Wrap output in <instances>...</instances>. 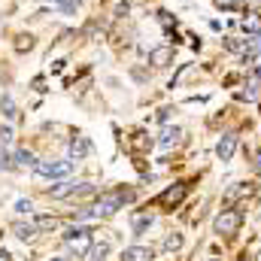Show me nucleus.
I'll list each match as a JSON object with an SVG mask.
<instances>
[{
	"label": "nucleus",
	"instance_id": "nucleus-30",
	"mask_svg": "<svg viewBox=\"0 0 261 261\" xmlns=\"http://www.w3.org/2000/svg\"><path fill=\"white\" fill-rule=\"evenodd\" d=\"M255 170H258V173H261V152H258V155H255Z\"/></svg>",
	"mask_w": 261,
	"mask_h": 261
},
{
	"label": "nucleus",
	"instance_id": "nucleus-5",
	"mask_svg": "<svg viewBox=\"0 0 261 261\" xmlns=\"http://www.w3.org/2000/svg\"><path fill=\"white\" fill-rule=\"evenodd\" d=\"M64 246L70 249V255H73V258H82V255H88V252H91V231H85V234H76V237H67Z\"/></svg>",
	"mask_w": 261,
	"mask_h": 261
},
{
	"label": "nucleus",
	"instance_id": "nucleus-8",
	"mask_svg": "<svg viewBox=\"0 0 261 261\" xmlns=\"http://www.w3.org/2000/svg\"><path fill=\"white\" fill-rule=\"evenodd\" d=\"M76 189H79V182H73V179H55V186L46 195L52 200H64V197H76Z\"/></svg>",
	"mask_w": 261,
	"mask_h": 261
},
{
	"label": "nucleus",
	"instance_id": "nucleus-25",
	"mask_svg": "<svg viewBox=\"0 0 261 261\" xmlns=\"http://www.w3.org/2000/svg\"><path fill=\"white\" fill-rule=\"evenodd\" d=\"M12 140H15V130H12V125H9V122H6V125H0V143H3V146H9Z\"/></svg>",
	"mask_w": 261,
	"mask_h": 261
},
{
	"label": "nucleus",
	"instance_id": "nucleus-3",
	"mask_svg": "<svg viewBox=\"0 0 261 261\" xmlns=\"http://www.w3.org/2000/svg\"><path fill=\"white\" fill-rule=\"evenodd\" d=\"M34 173H37L40 179H70V173H73V161H70V158H67V161L43 158V161L34 164Z\"/></svg>",
	"mask_w": 261,
	"mask_h": 261
},
{
	"label": "nucleus",
	"instance_id": "nucleus-21",
	"mask_svg": "<svg viewBox=\"0 0 261 261\" xmlns=\"http://www.w3.org/2000/svg\"><path fill=\"white\" fill-rule=\"evenodd\" d=\"M12 210H15L18 216H28V213H34V200H31V197H15Z\"/></svg>",
	"mask_w": 261,
	"mask_h": 261
},
{
	"label": "nucleus",
	"instance_id": "nucleus-32",
	"mask_svg": "<svg viewBox=\"0 0 261 261\" xmlns=\"http://www.w3.org/2000/svg\"><path fill=\"white\" fill-rule=\"evenodd\" d=\"M240 261H252V258H249V255H246V252H243V255H240Z\"/></svg>",
	"mask_w": 261,
	"mask_h": 261
},
{
	"label": "nucleus",
	"instance_id": "nucleus-33",
	"mask_svg": "<svg viewBox=\"0 0 261 261\" xmlns=\"http://www.w3.org/2000/svg\"><path fill=\"white\" fill-rule=\"evenodd\" d=\"M52 261H73V258H52Z\"/></svg>",
	"mask_w": 261,
	"mask_h": 261
},
{
	"label": "nucleus",
	"instance_id": "nucleus-13",
	"mask_svg": "<svg viewBox=\"0 0 261 261\" xmlns=\"http://www.w3.org/2000/svg\"><path fill=\"white\" fill-rule=\"evenodd\" d=\"M252 192H255V189H252V182H234V186H231V189L225 192V203L231 206V203H234L237 197H249Z\"/></svg>",
	"mask_w": 261,
	"mask_h": 261
},
{
	"label": "nucleus",
	"instance_id": "nucleus-4",
	"mask_svg": "<svg viewBox=\"0 0 261 261\" xmlns=\"http://www.w3.org/2000/svg\"><path fill=\"white\" fill-rule=\"evenodd\" d=\"M189 195V182H173L167 192H161V195L155 197V203L158 206H167V210H173V206H179L182 203V197Z\"/></svg>",
	"mask_w": 261,
	"mask_h": 261
},
{
	"label": "nucleus",
	"instance_id": "nucleus-23",
	"mask_svg": "<svg viewBox=\"0 0 261 261\" xmlns=\"http://www.w3.org/2000/svg\"><path fill=\"white\" fill-rule=\"evenodd\" d=\"M52 6H55L58 12H67V15H70V12H76V9L82 6V0H58V3H52Z\"/></svg>",
	"mask_w": 261,
	"mask_h": 261
},
{
	"label": "nucleus",
	"instance_id": "nucleus-29",
	"mask_svg": "<svg viewBox=\"0 0 261 261\" xmlns=\"http://www.w3.org/2000/svg\"><path fill=\"white\" fill-rule=\"evenodd\" d=\"M0 261H12V255H9L6 249H0Z\"/></svg>",
	"mask_w": 261,
	"mask_h": 261
},
{
	"label": "nucleus",
	"instance_id": "nucleus-22",
	"mask_svg": "<svg viewBox=\"0 0 261 261\" xmlns=\"http://www.w3.org/2000/svg\"><path fill=\"white\" fill-rule=\"evenodd\" d=\"M34 49V37L31 34H18L15 37V52H31Z\"/></svg>",
	"mask_w": 261,
	"mask_h": 261
},
{
	"label": "nucleus",
	"instance_id": "nucleus-12",
	"mask_svg": "<svg viewBox=\"0 0 261 261\" xmlns=\"http://www.w3.org/2000/svg\"><path fill=\"white\" fill-rule=\"evenodd\" d=\"M37 161H40V158H37V155H34L31 149H15V152H12V167H15V170H24V167H34Z\"/></svg>",
	"mask_w": 261,
	"mask_h": 261
},
{
	"label": "nucleus",
	"instance_id": "nucleus-18",
	"mask_svg": "<svg viewBox=\"0 0 261 261\" xmlns=\"http://www.w3.org/2000/svg\"><path fill=\"white\" fill-rule=\"evenodd\" d=\"M255 97H258V76L252 73V76H249V82H246V91L240 94V100H255Z\"/></svg>",
	"mask_w": 261,
	"mask_h": 261
},
{
	"label": "nucleus",
	"instance_id": "nucleus-34",
	"mask_svg": "<svg viewBox=\"0 0 261 261\" xmlns=\"http://www.w3.org/2000/svg\"><path fill=\"white\" fill-rule=\"evenodd\" d=\"M206 261H222V258H206Z\"/></svg>",
	"mask_w": 261,
	"mask_h": 261
},
{
	"label": "nucleus",
	"instance_id": "nucleus-35",
	"mask_svg": "<svg viewBox=\"0 0 261 261\" xmlns=\"http://www.w3.org/2000/svg\"><path fill=\"white\" fill-rule=\"evenodd\" d=\"M46 3H58V0H46Z\"/></svg>",
	"mask_w": 261,
	"mask_h": 261
},
{
	"label": "nucleus",
	"instance_id": "nucleus-19",
	"mask_svg": "<svg viewBox=\"0 0 261 261\" xmlns=\"http://www.w3.org/2000/svg\"><path fill=\"white\" fill-rule=\"evenodd\" d=\"M34 222H37V228H40V231H58V225H61L55 216H37Z\"/></svg>",
	"mask_w": 261,
	"mask_h": 261
},
{
	"label": "nucleus",
	"instance_id": "nucleus-6",
	"mask_svg": "<svg viewBox=\"0 0 261 261\" xmlns=\"http://www.w3.org/2000/svg\"><path fill=\"white\" fill-rule=\"evenodd\" d=\"M91 155V140L88 137H73L70 143H67V158L70 161H82V158H88Z\"/></svg>",
	"mask_w": 261,
	"mask_h": 261
},
{
	"label": "nucleus",
	"instance_id": "nucleus-16",
	"mask_svg": "<svg viewBox=\"0 0 261 261\" xmlns=\"http://www.w3.org/2000/svg\"><path fill=\"white\" fill-rule=\"evenodd\" d=\"M0 116H3L6 122H12V119L18 116V110H15V100H12V94H3V97H0Z\"/></svg>",
	"mask_w": 261,
	"mask_h": 261
},
{
	"label": "nucleus",
	"instance_id": "nucleus-11",
	"mask_svg": "<svg viewBox=\"0 0 261 261\" xmlns=\"http://www.w3.org/2000/svg\"><path fill=\"white\" fill-rule=\"evenodd\" d=\"M152 258H155L152 246H128L122 252V261H152Z\"/></svg>",
	"mask_w": 261,
	"mask_h": 261
},
{
	"label": "nucleus",
	"instance_id": "nucleus-2",
	"mask_svg": "<svg viewBox=\"0 0 261 261\" xmlns=\"http://www.w3.org/2000/svg\"><path fill=\"white\" fill-rule=\"evenodd\" d=\"M240 225H243V210H234V206L222 210V213L213 219V231H216L219 237H234V234L240 231Z\"/></svg>",
	"mask_w": 261,
	"mask_h": 261
},
{
	"label": "nucleus",
	"instance_id": "nucleus-20",
	"mask_svg": "<svg viewBox=\"0 0 261 261\" xmlns=\"http://www.w3.org/2000/svg\"><path fill=\"white\" fill-rule=\"evenodd\" d=\"M110 243H97V246H91V252H88V261H107V255H110Z\"/></svg>",
	"mask_w": 261,
	"mask_h": 261
},
{
	"label": "nucleus",
	"instance_id": "nucleus-15",
	"mask_svg": "<svg viewBox=\"0 0 261 261\" xmlns=\"http://www.w3.org/2000/svg\"><path fill=\"white\" fill-rule=\"evenodd\" d=\"M179 140H182V128H164V130H161V137H158V146L167 152V149H170V146H176Z\"/></svg>",
	"mask_w": 261,
	"mask_h": 261
},
{
	"label": "nucleus",
	"instance_id": "nucleus-27",
	"mask_svg": "<svg viewBox=\"0 0 261 261\" xmlns=\"http://www.w3.org/2000/svg\"><path fill=\"white\" fill-rule=\"evenodd\" d=\"M249 40H252V52H255V55H261V34L249 37Z\"/></svg>",
	"mask_w": 261,
	"mask_h": 261
},
{
	"label": "nucleus",
	"instance_id": "nucleus-7",
	"mask_svg": "<svg viewBox=\"0 0 261 261\" xmlns=\"http://www.w3.org/2000/svg\"><path fill=\"white\" fill-rule=\"evenodd\" d=\"M234 152H237V134H234V130H231V134H222V140L216 143V155H219V161H231Z\"/></svg>",
	"mask_w": 261,
	"mask_h": 261
},
{
	"label": "nucleus",
	"instance_id": "nucleus-26",
	"mask_svg": "<svg viewBox=\"0 0 261 261\" xmlns=\"http://www.w3.org/2000/svg\"><path fill=\"white\" fill-rule=\"evenodd\" d=\"M216 6H219V9H228V12H240V9H243L240 0H216Z\"/></svg>",
	"mask_w": 261,
	"mask_h": 261
},
{
	"label": "nucleus",
	"instance_id": "nucleus-1",
	"mask_svg": "<svg viewBox=\"0 0 261 261\" xmlns=\"http://www.w3.org/2000/svg\"><path fill=\"white\" fill-rule=\"evenodd\" d=\"M134 200V189H116V192H107V195L97 197L94 203V216L97 219H107V216H116L125 203Z\"/></svg>",
	"mask_w": 261,
	"mask_h": 261
},
{
	"label": "nucleus",
	"instance_id": "nucleus-17",
	"mask_svg": "<svg viewBox=\"0 0 261 261\" xmlns=\"http://www.w3.org/2000/svg\"><path fill=\"white\" fill-rule=\"evenodd\" d=\"M240 24H243V31H246L249 37L261 34V12H249V15H246V18H243Z\"/></svg>",
	"mask_w": 261,
	"mask_h": 261
},
{
	"label": "nucleus",
	"instance_id": "nucleus-9",
	"mask_svg": "<svg viewBox=\"0 0 261 261\" xmlns=\"http://www.w3.org/2000/svg\"><path fill=\"white\" fill-rule=\"evenodd\" d=\"M149 64L158 67V70L170 67L173 64V46H158V49H152V52H149Z\"/></svg>",
	"mask_w": 261,
	"mask_h": 261
},
{
	"label": "nucleus",
	"instance_id": "nucleus-28",
	"mask_svg": "<svg viewBox=\"0 0 261 261\" xmlns=\"http://www.w3.org/2000/svg\"><path fill=\"white\" fill-rule=\"evenodd\" d=\"M116 15L122 18V15H128V3H119V9H116Z\"/></svg>",
	"mask_w": 261,
	"mask_h": 261
},
{
	"label": "nucleus",
	"instance_id": "nucleus-31",
	"mask_svg": "<svg viewBox=\"0 0 261 261\" xmlns=\"http://www.w3.org/2000/svg\"><path fill=\"white\" fill-rule=\"evenodd\" d=\"M255 76H258V82H261V64H255Z\"/></svg>",
	"mask_w": 261,
	"mask_h": 261
},
{
	"label": "nucleus",
	"instance_id": "nucleus-24",
	"mask_svg": "<svg viewBox=\"0 0 261 261\" xmlns=\"http://www.w3.org/2000/svg\"><path fill=\"white\" fill-rule=\"evenodd\" d=\"M176 249H182V234H170L164 240V252H176Z\"/></svg>",
	"mask_w": 261,
	"mask_h": 261
},
{
	"label": "nucleus",
	"instance_id": "nucleus-14",
	"mask_svg": "<svg viewBox=\"0 0 261 261\" xmlns=\"http://www.w3.org/2000/svg\"><path fill=\"white\" fill-rule=\"evenodd\" d=\"M152 225H155V216H152V213H137V216L130 219V228H134V234H146Z\"/></svg>",
	"mask_w": 261,
	"mask_h": 261
},
{
	"label": "nucleus",
	"instance_id": "nucleus-10",
	"mask_svg": "<svg viewBox=\"0 0 261 261\" xmlns=\"http://www.w3.org/2000/svg\"><path fill=\"white\" fill-rule=\"evenodd\" d=\"M12 234H15L21 243H31V240L40 234V228H37V222H15V225H12Z\"/></svg>",
	"mask_w": 261,
	"mask_h": 261
}]
</instances>
